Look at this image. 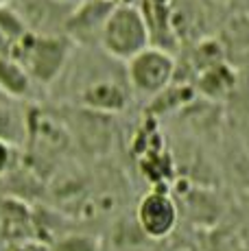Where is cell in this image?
Returning <instances> with one entry per match:
<instances>
[{
    "label": "cell",
    "instance_id": "1",
    "mask_svg": "<svg viewBox=\"0 0 249 251\" xmlns=\"http://www.w3.org/2000/svg\"><path fill=\"white\" fill-rule=\"evenodd\" d=\"M151 46L147 18L136 4H116L100 33V48L112 59L131 61Z\"/></svg>",
    "mask_w": 249,
    "mask_h": 251
},
{
    "label": "cell",
    "instance_id": "2",
    "mask_svg": "<svg viewBox=\"0 0 249 251\" xmlns=\"http://www.w3.org/2000/svg\"><path fill=\"white\" fill-rule=\"evenodd\" d=\"M70 55L68 37H46L28 33L25 40L11 50V57L26 70L31 81L37 83H55L66 68Z\"/></svg>",
    "mask_w": 249,
    "mask_h": 251
},
{
    "label": "cell",
    "instance_id": "3",
    "mask_svg": "<svg viewBox=\"0 0 249 251\" xmlns=\"http://www.w3.org/2000/svg\"><path fill=\"white\" fill-rule=\"evenodd\" d=\"M175 75V59L166 48L149 46L127 61V83L131 90L147 96H157L171 88Z\"/></svg>",
    "mask_w": 249,
    "mask_h": 251
},
{
    "label": "cell",
    "instance_id": "4",
    "mask_svg": "<svg viewBox=\"0 0 249 251\" xmlns=\"http://www.w3.org/2000/svg\"><path fill=\"white\" fill-rule=\"evenodd\" d=\"M177 221H179V210L169 190L155 188L138 201L136 223L149 240L169 238L177 227Z\"/></svg>",
    "mask_w": 249,
    "mask_h": 251
},
{
    "label": "cell",
    "instance_id": "5",
    "mask_svg": "<svg viewBox=\"0 0 249 251\" xmlns=\"http://www.w3.org/2000/svg\"><path fill=\"white\" fill-rule=\"evenodd\" d=\"M11 7L18 11L28 31L46 37H66V24L75 11V4L61 0H13Z\"/></svg>",
    "mask_w": 249,
    "mask_h": 251
},
{
    "label": "cell",
    "instance_id": "6",
    "mask_svg": "<svg viewBox=\"0 0 249 251\" xmlns=\"http://www.w3.org/2000/svg\"><path fill=\"white\" fill-rule=\"evenodd\" d=\"M114 7L116 2H109V0H83L81 4H76L73 16L68 18L66 37L85 46L100 44V33Z\"/></svg>",
    "mask_w": 249,
    "mask_h": 251
},
{
    "label": "cell",
    "instance_id": "7",
    "mask_svg": "<svg viewBox=\"0 0 249 251\" xmlns=\"http://www.w3.org/2000/svg\"><path fill=\"white\" fill-rule=\"evenodd\" d=\"M79 103L85 105L90 112L116 114L127 105V92L116 79H92L79 92Z\"/></svg>",
    "mask_w": 249,
    "mask_h": 251
},
{
    "label": "cell",
    "instance_id": "8",
    "mask_svg": "<svg viewBox=\"0 0 249 251\" xmlns=\"http://www.w3.org/2000/svg\"><path fill=\"white\" fill-rule=\"evenodd\" d=\"M0 234L11 243H22L35 236V214L18 197L0 199Z\"/></svg>",
    "mask_w": 249,
    "mask_h": 251
},
{
    "label": "cell",
    "instance_id": "9",
    "mask_svg": "<svg viewBox=\"0 0 249 251\" xmlns=\"http://www.w3.org/2000/svg\"><path fill=\"white\" fill-rule=\"evenodd\" d=\"M31 76L13 57L0 55V92L11 99H25L31 92Z\"/></svg>",
    "mask_w": 249,
    "mask_h": 251
},
{
    "label": "cell",
    "instance_id": "10",
    "mask_svg": "<svg viewBox=\"0 0 249 251\" xmlns=\"http://www.w3.org/2000/svg\"><path fill=\"white\" fill-rule=\"evenodd\" d=\"M28 138L26 112L0 100V140L11 147H20Z\"/></svg>",
    "mask_w": 249,
    "mask_h": 251
},
{
    "label": "cell",
    "instance_id": "11",
    "mask_svg": "<svg viewBox=\"0 0 249 251\" xmlns=\"http://www.w3.org/2000/svg\"><path fill=\"white\" fill-rule=\"evenodd\" d=\"M201 88L208 92L210 96H223L227 90L234 88V76L225 66L214 64L201 76Z\"/></svg>",
    "mask_w": 249,
    "mask_h": 251
},
{
    "label": "cell",
    "instance_id": "12",
    "mask_svg": "<svg viewBox=\"0 0 249 251\" xmlns=\"http://www.w3.org/2000/svg\"><path fill=\"white\" fill-rule=\"evenodd\" d=\"M52 251H100V245L90 234H66L52 243Z\"/></svg>",
    "mask_w": 249,
    "mask_h": 251
},
{
    "label": "cell",
    "instance_id": "13",
    "mask_svg": "<svg viewBox=\"0 0 249 251\" xmlns=\"http://www.w3.org/2000/svg\"><path fill=\"white\" fill-rule=\"evenodd\" d=\"M13 168V147L0 140V177L11 173Z\"/></svg>",
    "mask_w": 249,
    "mask_h": 251
},
{
    "label": "cell",
    "instance_id": "14",
    "mask_svg": "<svg viewBox=\"0 0 249 251\" xmlns=\"http://www.w3.org/2000/svg\"><path fill=\"white\" fill-rule=\"evenodd\" d=\"M0 55H9V57H11V50H9L7 42L2 40V35H0Z\"/></svg>",
    "mask_w": 249,
    "mask_h": 251
},
{
    "label": "cell",
    "instance_id": "15",
    "mask_svg": "<svg viewBox=\"0 0 249 251\" xmlns=\"http://www.w3.org/2000/svg\"><path fill=\"white\" fill-rule=\"evenodd\" d=\"M147 2H151V4H155V7H169L173 0H147Z\"/></svg>",
    "mask_w": 249,
    "mask_h": 251
},
{
    "label": "cell",
    "instance_id": "16",
    "mask_svg": "<svg viewBox=\"0 0 249 251\" xmlns=\"http://www.w3.org/2000/svg\"><path fill=\"white\" fill-rule=\"evenodd\" d=\"M61 2H68V4H75V7H76V4H81L83 0H61Z\"/></svg>",
    "mask_w": 249,
    "mask_h": 251
},
{
    "label": "cell",
    "instance_id": "17",
    "mask_svg": "<svg viewBox=\"0 0 249 251\" xmlns=\"http://www.w3.org/2000/svg\"><path fill=\"white\" fill-rule=\"evenodd\" d=\"M11 251H31V249H26V247H13Z\"/></svg>",
    "mask_w": 249,
    "mask_h": 251
},
{
    "label": "cell",
    "instance_id": "18",
    "mask_svg": "<svg viewBox=\"0 0 249 251\" xmlns=\"http://www.w3.org/2000/svg\"><path fill=\"white\" fill-rule=\"evenodd\" d=\"M232 251H249L247 247H236V249H232Z\"/></svg>",
    "mask_w": 249,
    "mask_h": 251
},
{
    "label": "cell",
    "instance_id": "19",
    "mask_svg": "<svg viewBox=\"0 0 249 251\" xmlns=\"http://www.w3.org/2000/svg\"><path fill=\"white\" fill-rule=\"evenodd\" d=\"M9 2V0H0V7H2V4H7Z\"/></svg>",
    "mask_w": 249,
    "mask_h": 251
},
{
    "label": "cell",
    "instance_id": "20",
    "mask_svg": "<svg viewBox=\"0 0 249 251\" xmlns=\"http://www.w3.org/2000/svg\"><path fill=\"white\" fill-rule=\"evenodd\" d=\"M109 2H116V4H118V0H109Z\"/></svg>",
    "mask_w": 249,
    "mask_h": 251
}]
</instances>
